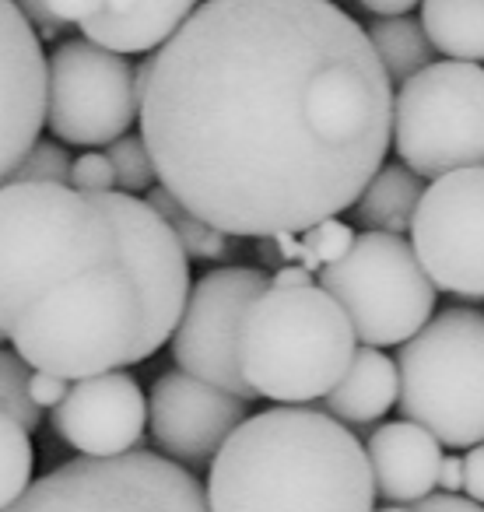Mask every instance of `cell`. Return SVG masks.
I'll use <instances>...</instances> for the list:
<instances>
[{
    "label": "cell",
    "instance_id": "1",
    "mask_svg": "<svg viewBox=\"0 0 484 512\" xmlns=\"http://www.w3.org/2000/svg\"><path fill=\"white\" fill-rule=\"evenodd\" d=\"M162 186L242 239L306 235L358 204L393 137L365 29L327 0H211L137 67Z\"/></svg>",
    "mask_w": 484,
    "mask_h": 512
},
{
    "label": "cell",
    "instance_id": "2",
    "mask_svg": "<svg viewBox=\"0 0 484 512\" xmlns=\"http://www.w3.org/2000/svg\"><path fill=\"white\" fill-rule=\"evenodd\" d=\"M186 299L190 256L148 200L0 186V334L32 372L81 383L144 362Z\"/></svg>",
    "mask_w": 484,
    "mask_h": 512
},
{
    "label": "cell",
    "instance_id": "3",
    "mask_svg": "<svg viewBox=\"0 0 484 512\" xmlns=\"http://www.w3.org/2000/svg\"><path fill=\"white\" fill-rule=\"evenodd\" d=\"M211 512H376V481L358 435L313 407L246 418L211 460Z\"/></svg>",
    "mask_w": 484,
    "mask_h": 512
},
{
    "label": "cell",
    "instance_id": "4",
    "mask_svg": "<svg viewBox=\"0 0 484 512\" xmlns=\"http://www.w3.org/2000/svg\"><path fill=\"white\" fill-rule=\"evenodd\" d=\"M355 355L351 320L320 285L271 288L242 323V376L257 397L285 407L327 400L348 376Z\"/></svg>",
    "mask_w": 484,
    "mask_h": 512
},
{
    "label": "cell",
    "instance_id": "5",
    "mask_svg": "<svg viewBox=\"0 0 484 512\" xmlns=\"http://www.w3.org/2000/svg\"><path fill=\"white\" fill-rule=\"evenodd\" d=\"M400 414L439 446H484V313L442 309L400 348Z\"/></svg>",
    "mask_w": 484,
    "mask_h": 512
},
{
    "label": "cell",
    "instance_id": "6",
    "mask_svg": "<svg viewBox=\"0 0 484 512\" xmlns=\"http://www.w3.org/2000/svg\"><path fill=\"white\" fill-rule=\"evenodd\" d=\"M320 288L344 309L365 348H404L432 323L439 288L428 281L411 242L362 232L341 264L320 271Z\"/></svg>",
    "mask_w": 484,
    "mask_h": 512
},
{
    "label": "cell",
    "instance_id": "7",
    "mask_svg": "<svg viewBox=\"0 0 484 512\" xmlns=\"http://www.w3.org/2000/svg\"><path fill=\"white\" fill-rule=\"evenodd\" d=\"M393 148L418 179L484 169V67L442 60L400 85Z\"/></svg>",
    "mask_w": 484,
    "mask_h": 512
},
{
    "label": "cell",
    "instance_id": "8",
    "mask_svg": "<svg viewBox=\"0 0 484 512\" xmlns=\"http://www.w3.org/2000/svg\"><path fill=\"white\" fill-rule=\"evenodd\" d=\"M4 512H211L190 470L134 449L116 460L60 463Z\"/></svg>",
    "mask_w": 484,
    "mask_h": 512
},
{
    "label": "cell",
    "instance_id": "9",
    "mask_svg": "<svg viewBox=\"0 0 484 512\" xmlns=\"http://www.w3.org/2000/svg\"><path fill=\"white\" fill-rule=\"evenodd\" d=\"M141 116L137 71L127 57L71 39L46 64V127L78 148H102L127 137Z\"/></svg>",
    "mask_w": 484,
    "mask_h": 512
},
{
    "label": "cell",
    "instance_id": "10",
    "mask_svg": "<svg viewBox=\"0 0 484 512\" xmlns=\"http://www.w3.org/2000/svg\"><path fill=\"white\" fill-rule=\"evenodd\" d=\"M267 292H271V278L260 267H221L204 274L190 288L183 320L172 334V358L179 372L204 379L239 400L257 397L242 376L239 341L242 323Z\"/></svg>",
    "mask_w": 484,
    "mask_h": 512
},
{
    "label": "cell",
    "instance_id": "11",
    "mask_svg": "<svg viewBox=\"0 0 484 512\" xmlns=\"http://www.w3.org/2000/svg\"><path fill=\"white\" fill-rule=\"evenodd\" d=\"M411 249L435 288L484 299V169L449 172L428 186Z\"/></svg>",
    "mask_w": 484,
    "mask_h": 512
},
{
    "label": "cell",
    "instance_id": "12",
    "mask_svg": "<svg viewBox=\"0 0 484 512\" xmlns=\"http://www.w3.org/2000/svg\"><path fill=\"white\" fill-rule=\"evenodd\" d=\"M246 418V400L179 369L158 376L148 393L151 439L183 470L211 463Z\"/></svg>",
    "mask_w": 484,
    "mask_h": 512
},
{
    "label": "cell",
    "instance_id": "13",
    "mask_svg": "<svg viewBox=\"0 0 484 512\" xmlns=\"http://www.w3.org/2000/svg\"><path fill=\"white\" fill-rule=\"evenodd\" d=\"M46 53L22 8L0 0V186L46 127Z\"/></svg>",
    "mask_w": 484,
    "mask_h": 512
},
{
    "label": "cell",
    "instance_id": "14",
    "mask_svg": "<svg viewBox=\"0 0 484 512\" xmlns=\"http://www.w3.org/2000/svg\"><path fill=\"white\" fill-rule=\"evenodd\" d=\"M148 400L127 372L81 379L53 411V428L85 460H116L141 446Z\"/></svg>",
    "mask_w": 484,
    "mask_h": 512
},
{
    "label": "cell",
    "instance_id": "15",
    "mask_svg": "<svg viewBox=\"0 0 484 512\" xmlns=\"http://www.w3.org/2000/svg\"><path fill=\"white\" fill-rule=\"evenodd\" d=\"M369 467L376 481V495L393 505L425 502L439 488L442 446L435 435L411 421H386L369 435Z\"/></svg>",
    "mask_w": 484,
    "mask_h": 512
},
{
    "label": "cell",
    "instance_id": "16",
    "mask_svg": "<svg viewBox=\"0 0 484 512\" xmlns=\"http://www.w3.org/2000/svg\"><path fill=\"white\" fill-rule=\"evenodd\" d=\"M190 15L193 4L186 0H92L78 29L92 46L123 57L162 50Z\"/></svg>",
    "mask_w": 484,
    "mask_h": 512
},
{
    "label": "cell",
    "instance_id": "17",
    "mask_svg": "<svg viewBox=\"0 0 484 512\" xmlns=\"http://www.w3.org/2000/svg\"><path fill=\"white\" fill-rule=\"evenodd\" d=\"M397 400H400L397 362H390L376 348H358L348 376L341 379V386L323 404H327L330 418H337L341 425L365 428L383 418Z\"/></svg>",
    "mask_w": 484,
    "mask_h": 512
},
{
    "label": "cell",
    "instance_id": "18",
    "mask_svg": "<svg viewBox=\"0 0 484 512\" xmlns=\"http://www.w3.org/2000/svg\"><path fill=\"white\" fill-rule=\"evenodd\" d=\"M425 190L428 186L411 169L383 165L351 211H355L358 225H369V232H386L404 239V232H411Z\"/></svg>",
    "mask_w": 484,
    "mask_h": 512
},
{
    "label": "cell",
    "instance_id": "19",
    "mask_svg": "<svg viewBox=\"0 0 484 512\" xmlns=\"http://www.w3.org/2000/svg\"><path fill=\"white\" fill-rule=\"evenodd\" d=\"M421 29L432 50L446 53L456 64L484 60V0H425Z\"/></svg>",
    "mask_w": 484,
    "mask_h": 512
},
{
    "label": "cell",
    "instance_id": "20",
    "mask_svg": "<svg viewBox=\"0 0 484 512\" xmlns=\"http://www.w3.org/2000/svg\"><path fill=\"white\" fill-rule=\"evenodd\" d=\"M372 50H376L379 64H383L386 78L393 85H407L418 78L425 67H432V43H428L425 29L414 18H390V22H369L365 29Z\"/></svg>",
    "mask_w": 484,
    "mask_h": 512
},
{
    "label": "cell",
    "instance_id": "21",
    "mask_svg": "<svg viewBox=\"0 0 484 512\" xmlns=\"http://www.w3.org/2000/svg\"><path fill=\"white\" fill-rule=\"evenodd\" d=\"M148 204L172 228V235H176V242L183 246L186 256H193V260H218V256L228 253V235L218 232L214 225H207V221H200L193 211H186L165 186H155L148 193Z\"/></svg>",
    "mask_w": 484,
    "mask_h": 512
},
{
    "label": "cell",
    "instance_id": "22",
    "mask_svg": "<svg viewBox=\"0 0 484 512\" xmlns=\"http://www.w3.org/2000/svg\"><path fill=\"white\" fill-rule=\"evenodd\" d=\"M32 439L18 421L0 414V512L11 509L32 488Z\"/></svg>",
    "mask_w": 484,
    "mask_h": 512
},
{
    "label": "cell",
    "instance_id": "23",
    "mask_svg": "<svg viewBox=\"0 0 484 512\" xmlns=\"http://www.w3.org/2000/svg\"><path fill=\"white\" fill-rule=\"evenodd\" d=\"M29 379L32 369L15 355V351L0 348V414L25 428V432H36L43 425V411L32 404L29 393Z\"/></svg>",
    "mask_w": 484,
    "mask_h": 512
},
{
    "label": "cell",
    "instance_id": "24",
    "mask_svg": "<svg viewBox=\"0 0 484 512\" xmlns=\"http://www.w3.org/2000/svg\"><path fill=\"white\" fill-rule=\"evenodd\" d=\"M109 165H113V176H116V186H120V193H144V190H155V162H151L148 155V144L141 141V137H120L116 144H109L106 151Z\"/></svg>",
    "mask_w": 484,
    "mask_h": 512
},
{
    "label": "cell",
    "instance_id": "25",
    "mask_svg": "<svg viewBox=\"0 0 484 512\" xmlns=\"http://www.w3.org/2000/svg\"><path fill=\"white\" fill-rule=\"evenodd\" d=\"M71 158L60 144L39 141L29 155L11 172V186H71ZM4 183V186H8Z\"/></svg>",
    "mask_w": 484,
    "mask_h": 512
},
{
    "label": "cell",
    "instance_id": "26",
    "mask_svg": "<svg viewBox=\"0 0 484 512\" xmlns=\"http://www.w3.org/2000/svg\"><path fill=\"white\" fill-rule=\"evenodd\" d=\"M71 186L81 193H113L116 176H113V165H109L106 151H85V155L71 165Z\"/></svg>",
    "mask_w": 484,
    "mask_h": 512
},
{
    "label": "cell",
    "instance_id": "27",
    "mask_svg": "<svg viewBox=\"0 0 484 512\" xmlns=\"http://www.w3.org/2000/svg\"><path fill=\"white\" fill-rule=\"evenodd\" d=\"M67 379H60V376H50V372H32V379H29V393H32V404L39 407V411H57L60 404H64V397H67Z\"/></svg>",
    "mask_w": 484,
    "mask_h": 512
},
{
    "label": "cell",
    "instance_id": "28",
    "mask_svg": "<svg viewBox=\"0 0 484 512\" xmlns=\"http://www.w3.org/2000/svg\"><path fill=\"white\" fill-rule=\"evenodd\" d=\"M18 8H22L25 22L36 29V36H43V39H57L60 32L67 29V25L50 11V4H46V0H25V4H18Z\"/></svg>",
    "mask_w": 484,
    "mask_h": 512
},
{
    "label": "cell",
    "instance_id": "29",
    "mask_svg": "<svg viewBox=\"0 0 484 512\" xmlns=\"http://www.w3.org/2000/svg\"><path fill=\"white\" fill-rule=\"evenodd\" d=\"M463 491L470 502L484 505V446L467 449L463 456Z\"/></svg>",
    "mask_w": 484,
    "mask_h": 512
},
{
    "label": "cell",
    "instance_id": "30",
    "mask_svg": "<svg viewBox=\"0 0 484 512\" xmlns=\"http://www.w3.org/2000/svg\"><path fill=\"white\" fill-rule=\"evenodd\" d=\"M418 512H484V505L470 502V498L460 495H428L425 502L414 505Z\"/></svg>",
    "mask_w": 484,
    "mask_h": 512
},
{
    "label": "cell",
    "instance_id": "31",
    "mask_svg": "<svg viewBox=\"0 0 484 512\" xmlns=\"http://www.w3.org/2000/svg\"><path fill=\"white\" fill-rule=\"evenodd\" d=\"M362 8L376 15V22H390V18H407L414 11V0H362Z\"/></svg>",
    "mask_w": 484,
    "mask_h": 512
},
{
    "label": "cell",
    "instance_id": "32",
    "mask_svg": "<svg viewBox=\"0 0 484 512\" xmlns=\"http://www.w3.org/2000/svg\"><path fill=\"white\" fill-rule=\"evenodd\" d=\"M439 488H442V495H456V491H463V456H446V460H442Z\"/></svg>",
    "mask_w": 484,
    "mask_h": 512
},
{
    "label": "cell",
    "instance_id": "33",
    "mask_svg": "<svg viewBox=\"0 0 484 512\" xmlns=\"http://www.w3.org/2000/svg\"><path fill=\"white\" fill-rule=\"evenodd\" d=\"M313 285V274L306 267H295V264H285L278 267V274L271 278V288H309Z\"/></svg>",
    "mask_w": 484,
    "mask_h": 512
},
{
    "label": "cell",
    "instance_id": "34",
    "mask_svg": "<svg viewBox=\"0 0 484 512\" xmlns=\"http://www.w3.org/2000/svg\"><path fill=\"white\" fill-rule=\"evenodd\" d=\"M376 512H418V509H404V505H386V509H376Z\"/></svg>",
    "mask_w": 484,
    "mask_h": 512
},
{
    "label": "cell",
    "instance_id": "35",
    "mask_svg": "<svg viewBox=\"0 0 484 512\" xmlns=\"http://www.w3.org/2000/svg\"><path fill=\"white\" fill-rule=\"evenodd\" d=\"M0 341H4V334H0Z\"/></svg>",
    "mask_w": 484,
    "mask_h": 512
}]
</instances>
